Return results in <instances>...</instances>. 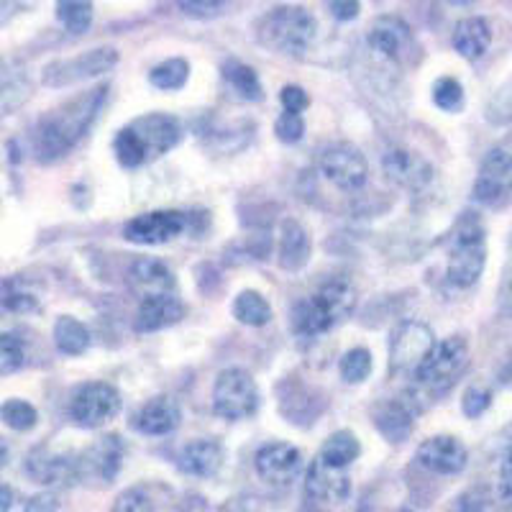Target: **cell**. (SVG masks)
<instances>
[{
	"mask_svg": "<svg viewBox=\"0 0 512 512\" xmlns=\"http://www.w3.org/2000/svg\"><path fill=\"white\" fill-rule=\"evenodd\" d=\"M108 93H111L108 85H98V88L75 95L67 103L44 113L34 128L36 159L41 164H54L67 157L98 121Z\"/></svg>",
	"mask_w": 512,
	"mask_h": 512,
	"instance_id": "obj_1",
	"label": "cell"
},
{
	"mask_svg": "<svg viewBox=\"0 0 512 512\" xmlns=\"http://www.w3.org/2000/svg\"><path fill=\"white\" fill-rule=\"evenodd\" d=\"M182 139V123L169 113H144L123 126L113 141V154L123 169H139L175 149Z\"/></svg>",
	"mask_w": 512,
	"mask_h": 512,
	"instance_id": "obj_2",
	"label": "cell"
},
{
	"mask_svg": "<svg viewBox=\"0 0 512 512\" xmlns=\"http://www.w3.org/2000/svg\"><path fill=\"white\" fill-rule=\"evenodd\" d=\"M356 305V290L344 277H331L315 295L290 310V328L297 338H318L344 323Z\"/></svg>",
	"mask_w": 512,
	"mask_h": 512,
	"instance_id": "obj_3",
	"label": "cell"
},
{
	"mask_svg": "<svg viewBox=\"0 0 512 512\" xmlns=\"http://www.w3.org/2000/svg\"><path fill=\"white\" fill-rule=\"evenodd\" d=\"M448 285L469 290L479 282L487 267V231L474 213H461L446 241Z\"/></svg>",
	"mask_w": 512,
	"mask_h": 512,
	"instance_id": "obj_4",
	"label": "cell"
},
{
	"mask_svg": "<svg viewBox=\"0 0 512 512\" xmlns=\"http://www.w3.org/2000/svg\"><path fill=\"white\" fill-rule=\"evenodd\" d=\"M318 36L313 13L303 6H280L264 13L256 26V39L264 49L285 57H305Z\"/></svg>",
	"mask_w": 512,
	"mask_h": 512,
	"instance_id": "obj_5",
	"label": "cell"
},
{
	"mask_svg": "<svg viewBox=\"0 0 512 512\" xmlns=\"http://www.w3.org/2000/svg\"><path fill=\"white\" fill-rule=\"evenodd\" d=\"M469 367V344L464 336H448L438 341L431 356L425 359L420 372L415 374V382L423 392L431 397L446 395L451 387L461 379V374Z\"/></svg>",
	"mask_w": 512,
	"mask_h": 512,
	"instance_id": "obj_6",
	"label": "cell"
},
{
	"mask_svg": "<svg viewBox=\"0 0 512 512\" xmlns=\"http://www.w3.org/2000/svg\"><path fill=\"white\" fill-rule=\"evenodd\" d=\"M259 387L246 369H223L213 384V413L223 420H246L259 410Z\"/></svg>",
	"mask_w": 512,
	"mask_h": 512,
	"instance_id": "obj_7",
	"label": "cell"
},
{
	"mask_svg": "<svg viewBox=\"0 0 512 512\" xmlns=\"http://www.w3.org/2000/svg\"><path fill=\"white\" fill-rule=\"evenodd\" d=\"M436 336L431 326L420 320H405L392 331L390 338V374L405 379H415L425 359L436 349Z\"/></svg>",
	"mask_w": 512,
	"mask_h": 512,
	"instance_id": "obj_8",
	"label": "cell"
},
{
	"mask_svg": "<svg viewBox=\"0 0 512 512\" xmlns=\"http://www.w3.org/2000/svg\"><path fill=\"white\" fill-rule=\"evenodd\" d=\"M367 47L379 59L395 64V67H408L420 57L418 39H415L410 24H405L400 16L374 18L367 31Z\"/></svg>",
	"mask_w": 512,
	"mask_h": 512,
	"instance_id": "obj_9",
	"label": "cell"
},
{
	"mask_svg": "<svg viewBox=\"0 0 512 512\" xmlns=\"http://www.w3.org/2000/svg\"><path fill=\"white\" fill-rule=\"evenodd\" d=\"M118 64V49L113 47H98L90 52H82L70 59H54L41 72V82L47 88H70L90 77H100L105 72H111Z\"/></svg>",
	"mask_w": 512,
	"mask_h": 512,
	"instance_id": "obj_10",
	"label": "cell"
},
{
	"mask_svg": "<svg viewBox=\"0 0 512 512\" xmlns=\"http://www.w3.org/2000/svg\"><path fill=\"white\" fill-rule=\"evenodd\" d=\"M123 408L121 392L108 382H85L72 392L70 418L80 428H100L116 418Z\"/></svg>",
	"mask_w": 512,
	"mask_h": 512,
	"instance_id": "obj_11",
	"label": "cell"
},
{
	"mask_svg": "<svg viewBox=\"0 0 512 512\" xmlns=\"http://www.w3.org/2000/svg\"><path fill=\"white\" fill-rule=\"evenodd\" d=\"M320 175L326 177L331 185L338 190L356 192L367 185L369 180V164L367 157L361 154L359 146L349 144V141H336L328 144L318 157Z\"/></svg>",
	"mask_w": 512,
	"mask_h": 512,
	"instance_id": "obj_12",
	"label": "cell"
},
{
	"mask_svg": "<svg viewBox=\"0 0 512 512\" xmlns=\"http://www.w3.org/2000/svg\"><path fill=\"white\" fill-rule=\"evenodd\" d=\"M474 203L502 210L512 203V157L505 149H492L482 159L472 187Z\"/></svg>",
	"mask_w": 512,
	"mask_h": 512,
	"instance_id": "obj_13",
	"label": "cell"
},
{
	"mask_svg": "<svg viewBox=\"0 0 512 512\" xmlns=\"http://www.w3.org/2000/svg\"><path fill=\"white\" fill-rule=\"evenodd\" d=\"M190 221L192 216L180 213V210H152V213H141V216L126 221L123 239L136 246L169 244L190 228Z\"/></svg>",
	"mask_w": 512,
	"mask_h": 512,
	"instance_id": "obj_14",
	"label": "cell"
},
{
	"mask_svg": "<svg viewBox=\"0 0 512 512\" xmlns=\"http://www.w3.org/2000/svg\"><path fill=\"white\" fill-rule=\"evenodd\" d=\"M123 456H126V443L118 433H108L100 436L93 446H88L77 456V474L80 482H98V484H113L118 472L123 466Z\"/></svg>",
	"mask_w": 512,
	"mask_h": 512,
	"instance_id": "obj_15",
	"label": "cell"
},
{
	"mask_svg": "<svg viewBox=\"0 0 512 512\" xmlns=\"http://www.w3.org/2000/svg\"><path fill=\"white\" fill-rule=\"evenodd\" d=\"M256 474L262 477L274 489H285L303 474L305 459L300 454V448L290 446V443L274 441L262 446L254 456Z\"/></svg>",
	"mask_w": 512,
	"mask_h": 512,
	"instance_id": "obj_16",
	"label": "cell"
},
{
	"mask_svg": "<svg viewBox=\"0 0 512 512\" xmlns=\"http://www.w3.org/2000/svg\"><path fill=\"white\" fill-rule=\"evenodd\" d=\"M415 461L431 474H441V477H456L469 464V451L464 443L456 436H431L425 438L415 451Z\"/></svg>",
	"mask_w": 512,
	"mask_h": 512,
	"instance_id": "obj_17",
	"label": "cell"
},
{
	"mask_svg": "<svg viewBox=\"0 0 512 512\" xmlns=\"http://www.w3.org/2000/svg\"><path fill=\"white\" fill-rule=\"evenodd\" d=\"M305 495L318 505H344L351 495L349 469H336L315 456L305 472Z\"/></svg>",
	"mask_w": 512,
	"mask_h": 512,
	"instance_id": "obj_18",
	"label": "cell"
},
{
	"mask_svg": "<svg viewBox=\"0 0 512 512\" xmlns=\"http://www.w3.org/2000/svg\"><path fill=\"white\" fill-rule=\"evenodd\" d=\"M382 169L387 180L392 185L402 187V190H423L433 182V164L423 157V154L405 149V146H395L384 154Z\"/></svg>",
	"mask_w": 512,
	"mask_h": 512,
	"instance_id": "obj_19",
	"label": "cell"
},
{
	"mask_svg": "<svg viewBox=\"0 0 512 512\" xmlns=\"http://www.w3.org/2000/svg\"><path fill=\"white\" fill-rule=\"evenodd\" d=\"M326 408V400L318 395L315 387L300 382L297 377H287L280 384V410L290 423L310 425L315 423L320 413Z\"/></svg>",
	"mask_w": 512,
	"mask_h": 512,
	"instance_id": "obj_20",
	"label": "cell"
},
{
	"mask_svg": "<svg viewBox=\"0 0 512 512\" xmlns=\"http://www.w3.org/2000/svg\"><path fill=\"white\" fill-rule=\"evenodd\" d=\"M26 472L34 482L47 484V487H70L80 482L77 474V456L52 454L49 448H34L26 461Z\"/></svg>",
	"mask_w": 512,
	"mask_h": 512,
	"instance_id": "obj_21",
	"label": "cell"
},
{
	"mask_svg": "<svg viewBox=\"0 0 512 512\" xmlns=\"http://www.w3.org/2000/svg\"><path fill=\"white\" fill-rule=\"evenodd\" d=\"M182 423V410L177 405L175 397L159 395L152 397L149 402H144L139 408V413L134 415V428L141 436H169L175 433Z\"/></svg>",
	"mask_w": 512,
	"mask_h": 512,
	"instance_id": "obj_22",
	"label": "cell"
},
{
	"mask_svg": "<svg viewBox=\"0 0 512 512\" xmlns=\"http://www.w3.org/2000/svg\"><path fill=\"white\" fill-rule=\"evenodd\" d=\"M415 415L418 410L402 397H392V400L377 402L372 408V420L377 425V431L382 433L384 441L390 443H405L415 428Z\"/></svg>",
	"mask_w": 512,
	"mask_h": 512,
	"instance_id": "obj_23",
	"label": "cell"
},
{
	"mask_svg": "<svg viewBox=\"0 0 512 512\" xmlns=\"http://www.w3.org/2000/svg\"><path fill=\"white\" fill-rule=\"evenodd\" d=\"M187 308L175 292H167V295H152L144 297L136 310V331L139 333H154L164 331V328L175 326L185 318Z\"/></svg>",
	"mask_w": 512,
	"mask_h": 512,
	"instance_id": "obj_24",
	"label": "cell"
},
{
	"mask_svg": "<svg viewBox=\"0 0 512 512\" xmlns=\"http://www.w3.org/2000/svg\"><path fill=\"white\" fill-rule=\"evenodd\" d=\"M128 285H131V290L144 300V297L175 292L177 280L175 272H172L164 262L152 259V256H139V259L131 264V269H128Z\"/></svg>",
	"mask_w": 512,
	"mask_h": 512,
	"instance_id": "obj_25",
	"label": "cell"
},
{
	"mask_svg": "<svg viewBox=\"0 0 512 512\" xmlns=\"http://www.w3.org/2000/svg\"><path fill=\"white\" fill-rule=\"evenodd\" d=\"M177 466L190 477L213 479L223 466V446L213 438H198L182 446Z\"/></svg>",
	"mask_w": 512,
	"mask_h": 512,
	"instance_id": "obj_26",
	"label": "cell"
},
{
	"mask_svg": "<svg viewBox=\"0 0 512 512\" xmlns=\"http://www.w3.org/2000/svg\"><path fill=\"white\" fill-rule=\"evenodd\" d=\"M310 236L305 226L295 218H285L280 226V246H277V264L285 272H300L310 262Z\"/></svg>",
	"mask_w": 512,
	"mask_h": 512,
	"instance_id": "obj_27",
	"label": "cell"
},
{
	"mask_svg": "<svg viewBox=\"0 0 512 512\" xmlns=\"http://www.w3.org/2000/svg\"><path fill=\"white\" fill-rule=\"evenodd\" d=\"M451 44H454L461 57L469 59V62H477L492 47V29H489L482 16L461 18L454 29V36H451Z\"/></svg>",
	"mask_w": 512,
	"mask_h": 512,
	"instance_id": "obj_28",
	"label": "cell"
},
{
	"mask_svg": "<svg viewBox=\"0 0 512 512\" xmlns=\"http://www.w3.org/2000/svg\"><path fill=\"white\" fill-rule=\"evenodd\" d=\"M31 98L29 72L16 62L0 59V118L18 111Z\"/></svg>",
	"mask_w": 512,
	"mask_h": 512,
	"instance_id": "obj_29",
	"label": "cell"
},
{
	"mask_svg": "<svg viewBox=\"0 0 512 512\" xmlns=\"http://www.w3.org/2000/svg\"><path fill=\"white\" fill-rule=\"evenodd\" d=\"M223 82L236 93V98L246 100V103H259L264 100V88L254 67L244 64L241 59H226L221 67Z\"/></svg>",
	"mask_w": 512,
	"mask_h": 512,
	"instance_id": "obj_30",
	"label": "cell"
},
{
	"mask_svg": "<svg viewBox=\"0 0 512 512\" xmlns=\"http://www.w3.org/2000/svg\"><path fill=\"white\" fill-rule=\"evenodd\" d=\"M54 346L64 356H80L90 349V331L72 315H59L54 323Z\"/></svg>",
	"mask_w": 512,
	"mask_h": 512,
	"instance_id": "obj_31",
	"label": "cell"
},
{
	"mask_svg": "<svg viewBox=\"0 0 512 512\" xmlns=\"http://www.w3.org/2000/svg\"><path fill=\"white\" fill-rule=\"evenodd\" d=\"M233 318L239 320L241 326L262 328L272 320V305L267 303V297L256 290H241L239 295L233 297L231 303Z\"/></svg>",
	"mask_w": 512,
	"mask_h": 512,
	"instance_id": "obj_32",
	"label": "cell"
},
{
	"mask_svg": "<svg viewBox=\"0 0 512 512\" xmlns=\"http://www.w3.org/2000/svg\"><path fill=\"white\" fill-rule=\"evenodd\" d=\"M359 454L361 443L351 431L331 433L318 451L320 459L326 461V464L336 466V469H349V466L359 459Z\"/></svg>",
	"mask_w": 512,
	"mask_h": 512,
	"instance_id": "obj_33",
	"label": "cell"
},
{
	"mask_svg": "<svg viewBox=\"0 0 512 512\" xmlns=\"http://www.w3.org/2000/svg\"><path fill=\"white\" fill-rule=\"evenodd\" d=\"M190 80V64L182 57H169L164 62H159L152 72H149V82H152L157 90L164 93H175L182 90Z\"/></svg>",
	"mask_w": 512,
	"mask_h": 512,
	"instance_id": "obj_34",
	"label": "cell"
},
{
	"mask_svg": "<svg viewBox=\"0 0 512 512\" xmlns=\"http://www.w3.org/2000/svg\"><path fill=\"white\" fill-rule=\"evenodd\" d=\"M0 420L16 433H29L34 431L39 423V413L31 402L21 400V397H11L0 405Z\"/></svg>",
	"mask_w": 512,
	"mask_h": 512,
	"instance_id": "obj_35",
	"label": "cell"
},
{
	"mask_svg": "<svg viewBox=\"0 0 512 512\" xmlns=\"http://www.w3.org/2000/svg\"><path fill=\"white\" fill-rule=\"evenodd\" d=\"M372 369H374L372 354H369V349H364V346L349 349L344 356H341V361H338V374H341V379H344L346 384L367 382Z\"/></svg>",
	"mask_w": 512,
	"mask_h": 512,
	"instance_id": "obj_36",
	"label": "cell"
},
{
	"mask_svg": "<svg viewBox=\"0 0 512 512\" xmlns=\"http://www.w3.org/2000/svg\"><path fill=\"white\" fill-rule=\"evenodd\" d=\"M93 3H75V0H67V3H57V18L62 21V26L70 34L80 36L93 26Z\"/></svg>",
	"mask_w": 512,
	"mask_h": 512,
	"instance_id": "obj_37",
	"label": "cell"
},
{
	"mask_svg": "<svg viewBox=\"0 0 512 512\" xmlns=\"http://www.w3.org/2000/svg\"><path fill=\"white\" fill-rule=\"evenodd\" d=\"M433 103L436 108H441L443 113H459L464 111L466 95H464V85H461L456 77H441L433 85Z\"/></svg>",
	"mask_w": 512,
	"mask_h": 512,
	"instance_id": "obj_38",
	"label": "cell"
},
{
	"mask_svg": "<svg viewBox=\"0 0 512 512\" xmlns=\"http://www.w3.org/2000/svg\"><path fill=\"white\" fill-rule=\"evenodd\" d=\"M484 118L492 126H510L512 123V77L492 93L484 105Z\"/></svg>",
	"mask_w": 512,
	"mask_h": 512,
	"instance_id": "obj_39",
	"label": "cell"
},
{
	"mask_svg": "<svg viewBox=\"0 0 512 512\" xmlns=\"http://www.w3.org/2000/svg\"><path fill=\"white\" fill-rule=\"evenodd\" d=\"M26 364V344L16 333H0V377L18 372Z\"/></svg>",
	"mask_w": 512,
	"mask_h": 512,
	"instance_id": "obj_40",
	"label": "cell"
},
{
	"mask_svg": "<svg viewBox=\"0 0 512 512\" xmlns=\"http://www.w3.org/2000/svg\"><path fill=\"white\" fill-rule=\"evenodd\" d=\"M111 512H154V502L144 487H128L113 500Z\"/></svg>",
	"mask_w": 512,
	"mask_h": 512,
	"instance_id": "obj_41",
	"label": "cell"
},
{
	"mask_svg": "<svg viewBox=\"0 0 512 512\" xmlns=\"http://www.w3.org/2000/svg\"><path fill=\"white\" fill-rule=\"evenodd\" d=\"M492 405V390L482 387V384H469L461 397V410H464L466 418H479L484 415Z\"/></svg>",
	"mask_w": 512,
	"mask_h": 512,
	"instance_id": "obj_42",
	"label": "cell"
},
{
	"mask_svg": "<svg viewBox=\"0 0 512 512\" xmlns=\"http://www.w3.org/2000/svg\"><path fill=\"white\" fill-rule=\"evenodd\" d=\"M274 134L282 144H300L305 136V121L300 113H282L277 121H274Z\"/></svg>",
	"mask_w": 512,
	"mask_h": 512,
	"instance_id": "obj_43",
	"label": "cell"
},
{
	"mask_svg": "<svg viewBox=\"0 0 512 512\" xmlns=\"http://www.w3.org/2000/svg\"><path fill=\"white\" fill-rule=\"evenodd\" d=\"M495 305H497V315H500V318H507V320L512 318V256L507 259L505 267H502L500 282H497Z\"/></svg>",
	"mask_w": 512,
	"mask_h": 512,
	"instance_id": "obj_44",
	"label": "cell"
},
{
	"mask_svg": "<svg viewBox=\"0 0 512 512\" xmlns=\"http://www.w3.org/2000/svg\"><path fill=\"white\" fill-rule=\"evenodd\" d=\"M180 11L190 18H218L223 11H226V3H218V0H182L180 3Z\"/></svg>",
	"mask_w": 512,
	"mask_h": 512,
	"instance_id": "obj_45",
	"label": "cell"
},
{
	"mask_svg": "<svg viewBox=\"0 0 512 512\" xmlns=\"http://www.w3.org/2000/svg\"><path fill=\"white\" fill-rule=\"evenodd\" d=\"M497 500H500V505L512 507V446L507 448L500 461V472H497Z\"/></svg>",
	"mask_w": 512,
	"mask_h": 512,
	"instance_id": "obj_46",
	"label": "cell"
},
{
	"mask_svg": "<svg viewBox=\"0 0 512 512\" xmlns=\"http://www.w3.org/2000/svg\"><path fill=\"white\" fill-rule=\"evenodd\" d=\"M280 100H282V108H285L287 113H300V116H303V111H308L310 108L308 90L300 88V85H285L280 93Z\"/></svg>",
	"mask_w": 512,
	"mask_h": 512,
	"instance_id": "obj_47",
	"label": "cell"
},
{
	"mask_svg": "<svg viewBox=\"0 0 512 512\" xmlns=\"http://www.w3.org/2000/svg\"><path fill=\"white\" fill-rule=\"evenodd\" d=\"M487 510V492L482 487L466 489L464 495H459L448 512H484Z\"/></svg>",
	"mask_w": 512,
	"mask_h": 512,
	"instance_id": "obj_48",
	"label": "cell"
},
{
	"mask_svg": "<svg viewBox=\"0 0 512 512\" xmlns=\"http://www.w3.org/2000/svg\"><path fill=\"white\" fill-rule=\"evenodd\" d=\"M3 305L13 313H29V310H36V297L29 295V292L13 290L3 297Z\"/></svg>",
	"mask_w": 512,
	"mask_h": 512,
	"instance_id": "obj_49",
	"label": "cell"
},
{
	"mask_svg": "<svg viewBox=\"0 0 512 512\" xmlns=\"http://www.w3.org/2000/svg\"><path fill=\"white\" fill-rule=\"evenodd\" d=\"M59 510V497L54 492H39L26 502L24 512H57Z\"/></svg>",
	"mask_w": 512,
	"mask_h": 512,
	"instance_id": "obj_50",
	"label": "cell"
},
{
	"mask_svg": "<svg viewBox=\"0 0 512 512\" xmlns=\"http://www.w3.org/2000/svg\"><path fill=\"white\" fill-rule=\"evenodd\" d=\"M328 11H331L333 18H338V21H354L356 16H359L361 6L359 3H341V0H336V3H328Z\"/></svg>",
	"mask_w": 512,
	"mask_h": 512,
	"instance_id": "obj_51",
	"label": "cell"
},
{
	"mask_svg": "<svg viewBox=\"0 0 512 512\" xmlns=\"http://www.w3.org/2000/svg\"><path fill=\"white\" fill-rule=\"evenodd\" d=\"M13 507V489L0 484V512H11Z\"/></svg>",
	"mask_w": 512,
	"mask_h": 512,
	"instance_id": "obj_52",
	"label": "cell"
},
{
	"mask_svg": "<svg viewBox=\"0 0 512 512\" xmlns=\"http://www.w3.org/2000/svg\"><path fill=\"white\" fill-rule=\"evenodd\" d=\"M18 8H21V6H18V3H0V26L6 24V21L11 16H16Z\"/></svg>",
	"mask_w": 512,
	"mask_h": 512,
	"instance_id": "obj_53",
	"label": "cell"
},
{
	"mask_svg": "<svg viewBox=\"0 0 512 512\" xmlns=\"http://www.w3.org/2000/svg\"><path fill=\"white\" fill-rule=\"evenodd\" d=\"M500 382H502V384H510V382H512V354L507 356L505 364H502V369H500Z\"/></svg>",
	"mask_w": 512,
	"mask_h": 512,
	"instance_id": "obj_54",
	"label": "cell"
},
{
	"mask_svg": "<svg viewBox=\"0 0 512 512\" xmlns=\"http://www.w3.org/2000/svg\"><path fill=\"white\" fill-rule=\"evenodd\" d=\"M8 454H11V451H8V443L0 438V469L8 464Z\"/></svg>",
	"mask_w": 512,
	"mask_h": 512,
	"instance_id": "obj_55",
	"label": "cell"
}]
</instances>
